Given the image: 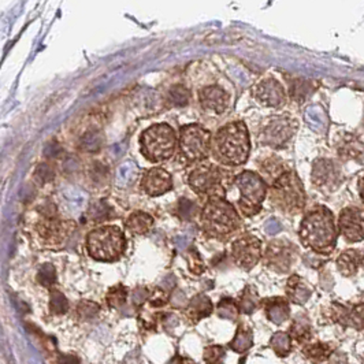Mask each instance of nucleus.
<instances>
[{"mask_svg":"<svg viewBox=\"0 0 364 364\" xmlns=\"http://www.w3.org/2000/svg\"><path fill=\"white\" fill-rule=\"evenodd\" d=\"M300 240L304 247L321 255L334 251L337 242V228L331 211L325 205H318L301 220Z\"/></svg>","mask_w":364,"mask_h":364,"instance_id":"1","label":"nucleus"},{"mask_svg":"<svg viewBox=\"0 0 364 364\" xmlns=\"http://www.w3.org/2000/svg\"><path fill=\"white\" fill-rule=\"evenodd\" d=\"M213 154L217 162L226 166H240L247 162L251 151L250 133L242 121L219 129L213 140Z\"/></svg>","mask_w":364,"mask_h":364,"instance_id":"2","label":"nucleus"},{"mask_svg":"<svg viewBox=\"0 0 364 364\" xmlns=\"http://www.w3.org/2000/svg\"><path fill=\"white\" fill-rule=\"evenodd\" d=\"M201 225L208 236L225 238L235 235L241 228V218L225 199H210L203 208Z\"/></svg>","mask_w":364,"mask_h":364,"instance_id":"3","label":"nucleus"},{"mask_svg":"<svg viewBox=\"0 0 364 364\" xmlns=\"http://www.w3.org/2000/svg\"><path fill=\"white\" fill-rule=\"evenodd\" d=\"M88 254L99 262H115L127 250V238L117 226L95 229L87 236Z\"/></svg>","mask_w":364,"mask_h":364,"instance_id":"4","label":"nucleus"},{"mask_svg":"<svg viewBox=\"0 0 364 364\" xmlns=\"http://www.w3.org/2000/svg\"><path fill=\"white\" fill-rule=\"evenodd\" d=\"M270 198L278 210L291 215L301 213L306 207V192L303 183L297 174L291 170L272 185Z\"/></svg>","mask_w":364,"mask_h":364,"instance_id":"5","label":"nucleus"},{"mask_svg":"<svg viewBox=\"0 0 364 364\" xmlns=\"http://www.w3.org/2000/svg\"><path fill=\"white\" fill-rule=\"evenodd\" d=\"M232 174L215 164H201L195 168L188 182L191 188L203 198L210 199H225L226 186L232 183Z\"/></svg>","mask_w":364,"mask_h":364,"instance_id":"6","label":"nucleus"},{"mask_svg":"<svg viewBox=\"0 0 364 364\" xmlns=\"http://www.w3.org/2000/svg\"><path fill=\"white\" fill-rule=\"evenodd\" d=\"M177 146L174 129L167 124H156L141 136V152L151 162H164L173 156Z\"/></svg>","mask_w":364,"mask_h":364,"instance_id":"7","label":"nucleus"},{"mask_svg":"<svg viewBox=\"0 0 364 364\" xmlns=\"http://www.w3.org/2000/svg\"><path fill=\"white\" fill-rule=\"evenodd\" d=\"M235 183L241 193L238 205L242 214L245 217H254L262 210V204L266 199V181L252 171H242L235 178Z\"/></svg>","mask_w":364,"mask_h":364,"instance_id":"8","label":"nucleus"},{"mask_svg":"<svg viewBox=\"0 0 364 364\" xmlns=\"http://www.w3.org/2000/svg\"><path fill=\"white\" fill-rule=\"evenodd\" d=\"M211 148V133L198 124H191L181 129L180 149L191 162H199L208 156Z\"/></svg>","mask_w":364,"mask_h":364,"instance_id":"9","label":"nucleus"},{"mask_svg":"<svg viewBox=\"0 0 364 364\" xmlns=\"http://www.w3.org/2000/svg\"><path fill=\"white\" fill-rule=\"evenodd\" d=\"M297 130V122L289 115H275L270 118L259 133V141L263 146L284 148Z\"/></svg>","mask_w":364,"mask_h":364,"instance_id":"10","label":"nucleus"},{"mask_svg":"<svg viewBox=\"0 0 364 364\" xmlns=\"http://www.w3.org/2000/svg\"><path fill=\"white\" fill-rule=\"evenodd\" d=\"M74 228V222L59 219L56 214L44 215L36 226L37 233L48 245H59L66 241L73 233Z\"/></svg>","mask_w":364,"mask_h":364,"instance_id":"11","label":"nucleus"},{"mask_svg":"<svg viewBox=\"0 0 364 364\" xmlns=\"http://www.w3.org/2000/svg\"><path fill=\"white\" fill-rule=\"evenodd\" d=\"M232 256L237 266L251 270L262 259V242L251 235L240 237L232 244Z\"/></svg>","mask_w":364,"mask_h":364,"instance_id":"12","label":"nucleus"},{"mask_svg":"<svg viewBox=\"0 0 364 364\" xmlns=\"http://www.w3.org/2000/svg\"><path fill=\"white\" fill-rule=\"evenodd\" d=\"M296 247L289 241L274 240L264 252V262L275 272L287 273L296 259Z\"/></svg>","mask_w":364,"mask_h":364,"instance_id":"13","label":"nucleus"},{"mask_svg":"<svg viewBox=\"0 0 364 364\" xmlns=\"http://www.w3.org/2000/svg\"><path fill=\"white\" fill-rule=\"evenodd\" d=\"M312 183L325 192L336 191L343 182V173L338 164L330 159H318L312 166Z\"/></svg>","mask_w":364,"mask_h":364,"instance_id":"14","label":"nucleus"},{"mask_svg":"<svg viewBox=\"0 0 364 364\" xmlns=\"http://www.w3.org/2000/svg\"><path fill=\"white\" fill-rule=\"evenodd\" d=\"M338 229L349 242L364 240V210L359 207H346L340 213Z\"/></svg>","mask_w":364,"mask_h":364,"instance_id":"15","label":"nucleus"},{"mask_svg":"<svg viewBox=\"0 0 364 364\" xmlns=\"http://www.w3.org/2000/svg\"><path fill=\"white\" fill-rule=\"evenodd\" d=\"M254 97L256 102H259L264 107L279 109L287 103L285 88L273 77L264 78L256 85L254 90Z\"/></svg>","mask_w":364,"mask_h":364,"instance_id":"16","label":"nucleus"},{"mask_svg":"<svg viewBox=\"0 0 364 364\" xmlns=\"http://www.w3.org/2000/svg\"><path fill=\"white\" fill-rule=\"evenodd\" d=\"M141 188L146 195L156 198L164 195L173 188V180L171 176L167 171H164V168L154 167L144 174L141 180Z\"/></svg>","mask_w":364,"mask_h":364,"instance_id":"17","label":"nucleus"},{"mask_svg":"<svg viewBox=\"0 0 364 364\" xmlns=\"http://www.w3.org/2000/svg\"><path fill=\"white\" fill-rule=\"evenodd\" d=\"M330 316L334 322H340L344 326L362 330L364 328V304L348 307L344 304H333Z\"/></svg>","mask_w":364,"mask_h":364,"instance_id":"18","label":"nucleus"},{"mask_svg":"<svg viewBox=\"0 0 364 364\" xmlns=\"http://www.w3.org/2000/svg\"><path fill=\"white\" fill-rule=\"evenodd\" d=\"M199 100L203 109L205 111H213L215 114L225 112L230 105L229 93L217 85L203 88L199 92Z\"/></svg>","mask_w":364,"mask_h":364,"instance_id":"19","label":"nucleus"},{"mask_svg":"<svg viewBox=\"0 0 364 364\" xmlns=\"http://www.w3.org/2000/svg\"><path fill=\"white\" fill-rule=\"evenodd\" d=\"M338 272L344 277H355L364 272V254L359 250H346L337 259Z\"/></svg>","mask_w":364,"mask_h":364,"instance_id":"20","label":"nucleus"},{"mask_svg":"<svg viewBox=\"0 0 364 364\" xmlns=\"http://www.w3.org/2000/svg\"><path fill=\"white\" fill-rule=\"evenodd\" d=\"M287 294L293 303L304 304L310 299V287L301 277L291 275L287 285Z\"/></svg>","mask_w":364,"mask_h":364,"instance_id":"21","label":"nucleus"},{"mask_svg":"<svg viewBox=\"0 0 364 364\" xmlns=\"http://www.w3.org/2000/svg\"><path fill=\"white\" fill-rule=\"evenodd\" d=\"M264 310L269 319L275 323H281L289 316V304L282 297H274L264 301Z\"/></svg>","mask_w":364,"mask_h":364,"instance_id":"22","label":"nucleus"},{"mask_svg":"<svg viewBox=\"0 0 364 364\" xmlns=\"http://www.w3.org/2000/svg\"><path fill=\"white\" fill-rule=\"evenodd\" d=\"M260 171L263 174L262 178L273 185L274 182L288 171V168H287V164L281 158L272 156L262 164Z\"/></svg>","mask_w":364,"mask_h":364,"instance_id":"23","label":"nucleus"},{"mask_svg":"<svg viewBox=\"0 0 364 364\" xmlns=\"http://www.w3.org/2000/svg\"><path fill=\"white\" fill-rule=\"evenodd\" d=\"M154 226V218L148 215L146 213H133L128 219H127V228L132 235H146Z\"/></svg>","mask_w":364,"mask_h":364,"instance_id":"24","label":"nucleus"},{"mask_svg":"<svg viewBox=\"0 0 364 364\" xmlns=\"http://www.w3.org/2000/svg\"><path fill=\"white\" fill-rule=\"evenodd\" d=\"M211 311H213L211 300L203 294H199L191 300L186 309V314L192 321L199 322L201 318H205L207 315H210Z\"/></svg>","mask_w":364,"mask_h":364,"instance_id":"25","label":"nucleus"},{"mask_svg":"<svg viewBox=\"0 0 364 364\" xmlns=\"http://www.w3.org/2000/svg\"><path fill=\"white\" fill-rule=\"evenodd\" d=\"M304 355L312 363H321L331 356V346L323 343L310 344L304 349Z\"/></svg>","mask_w":364,"mask_h":364,"instance_id":"26","label":"nucleus"},{"mask_svg":"<svg viewBox=\"0 0 364 364\" xmlns=\"http://www.w3.org/2000/svg\"><path fill=\"white\" fill-rule=\"evenodd\" d=\"M362 152H363L362 144L355 137H349V140H344L338 148V154L344 159H355L359 155H362Z\"/></svg>","mask_w":364,"mask_h":364,"instance_id":"27","label":"nucleus"},{"mask_svg":"<svg viewBox=\"0 0 364 364\" xmlns=\"http://www.w3.org/2000/svg\"><path fill=\"white\" fill-rule=\"evenodd\" d=\"M127 299H128V291L122 285L111 288L109 294H107V303H109V307H112V309L122 307L125 304Z\"/></svg>","mask_w":364,"mask_h":364,"instance_id":"28","label":"nucleus"},{"mask_svg":"<svg viewBox=\"0 0 364 364\" xmlns=\"http://www.w3.org/2000/svg\"><path fill=\"white\" fill-rule=\"evenodd\" d=\"M291 338L299 343H307L311 337L310 325L303 321H296L291 328Z\"/></svg>","mask_w":364,"mask_h":364,"instance_id":"29","label":"nucleus"},{"mask_svg":"<svg viewBox=\"0 0 364 364\" xmlns=\"http://www.w3.org/2000/svg\"><path fill=\"white\" fill-rule=\"evenodd\" d=\"M167 100L173 105V106H185L189 102V91L182 87V85H177L173 87L168 93H167Z\"/></svg>","mask_w":364,"mask_h":364,"instance_id":"30","label":"nucleus"},{"mask_svg":"<svg viewBox=\"0 0 364 364\" xmlns=\"http://www.w3.org/2000/svg\"><path fill=\"white\" fill-rule=\"evenodd\" d=\"M257 294L252 288H247L242 296H241V301H240V311L242 310L244 312H252L255 310L256 306H257Z\"/></svg>","mask_w":364,"mask_h":364,"instance_id":"31","label":"nucleus"},{"mask_svg":"<svg viewBox=\"0 0 364 364\" xmlns=\"http://www.w3.org/2000/svg\"><path fill=\"white\" fill-rule=\"evenodd\" d=\"M80 146L85 151H96L102 146V139H100V133L97 130L88 132L82 139Z\"/></svg>","mask_w":364,"mask_h":364,"instance_id":"32","label":"nucleus"},{"mask_svg":"<svg viewBox=\"0 0 364 364\" xmlns=\"http://www.w3.org/2000/svg\"><path fill=\"white\" fill-rule=\"evenodd\" d=\"M88 215L95 222H103L111 217V210L105 203H96L90 208Z\"/></svg>","mask_w":364,"mask_h":364,"instance_id":"33","label":"nucleus"},{"mask_svg":"<svg viewBox=\"0 0 364 364\" xmlns=\"http://www.w3.org/2000/svg\"><path fill=\"white\" fill-rule=\"evenodd\" d=\"M177 213L182 219L191 220L196 215V204L189 199H181L178 201V208Z\"/></svg>","mask_w":364,"mask_h":364,"instance_id":"34","label":"nucleus"},{"mask_svg":"<svg viewBox=\"0 0 364 364\" xmlns=\"http://www.w3.org/2000/svg\"><path fill=\"white\" fill-rule=\"evenodd\" d=\"M109 176L107 168L102 164H93L90 170V180H91L96 186L102 185L103 182H106Z\"/></svg>","mask_w":364,"mask_h":364,"instance_id":"35","label":"nucleus"},{"mask_svg":"<svg viewBox=\"0 0 364 364\" xmlns=\"http://www.w3.org/2000/svg\"><path fill=\"white\" fill-rule=\"evenodd\" d=\"M55 178L54 168L47 164H41L35 171V180L38 183H47Z\"/></svg>","mask_w":364,"mask_h":364,"instance_id":"36","label":"nucleus"},{"mask_svg":"<svg viewBox=\"0 0 364 364\" xmlns=\"http://www.w3.org/2000/svg\"><path fill=\"white\" fill-rule=\"evenodd\" d=\"M225 350L220 346H208L204 352V360L207 364H222Z\"/></svg>","mask_w":364,"mask_h":364,"instance_id":"37","label":"nucleus"},{"mask_svg":"<svg viewBox=\"0 0 364 364\" xmlns=\"http://www.w3.org/2000/svg\"><path fill=\"white\" fill-rule=\"evenodd\" d=\"M50 306H51V310L55 314H63V312L68 311V307H69L66 297L60 291H53V293H51V303H50Z\"/></svg>","mask_w":364,"mask_h":364,"instance_id":"38","label":"nucleus"},{"mask_svg":"<svg viewBox=\"0 0 364 364\" xmlns=\"http://www.w3.org/2000/svg\"><path fill=\"white\" fill-rule=\"evenodd\" d=\"M38 282L44 287H51L54 285L56 281V274H55V269L51 264H46L41 267V270L38 272Z\"/></svg>","mask_w":364,"mask_h":364,"instance_id":"39","label":"nucleus"},{"mask_svg":"<svg viewBox=\"0 0 364 364\" xmlns=\"http://www.w3.org/2000/svg\"><path fill=\"white\" fill-rule=\"evenodd\" d=\"M291 92L294 100H303L304 96L309 93V81L296 80L291 85Z\"/></svg>","mask_w":364,"mask_h":364,"instance_id":"40","label":"nucleus"},{"mask_svg":"<svg viewBox=\"0 0 364 364\" xmlns=\"http://www.w3.org/2000/svg\"><path fill=\"white\" fill-rule=\"evenodd\" d=\"M188 260H189V269H192V267H193V264H195V266H198V269H199V272H200V273L204 270V264H203L200 255L198 254V251H196V250H191V251H189V254H188Z\"/></svg>","mask_w":364,"mask_h":364,"instance_id":"41","label":"nucleus"},{"mask_svg":"<svg viewBox=\"0 0 364 364\" xmlns=\"http://www.w3.org/2000/svg\"><path fill=\"white\" fill-rule=\"evenodd\" d=\"M58 364H78V359L73 355H62L58 360Z\"/></svg>","mask_w":364,"mask_h":364,"instance_id":"42","label":"nucleus"},{"mask_svg":"<svg viewBox=\"0 0 364 364\" xmlns=\"http://www.w3.org/2000/svg\"><path fill=\"white\" fill-rule=\"evenodd\" d=\"M359 195H360V199H362L364 204V176L360 177V180H359Z\"/></svg>","mask_w":364,"mask_h":364,"instance_id":"43","label":"nucleus"}]
</instances>
